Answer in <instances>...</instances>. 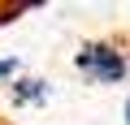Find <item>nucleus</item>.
<instances>
[{
  "label": "nucleus",
  "instance_id": "obj_2",
  "mask_svg": "<svg viewBox=\"0 0 130 125\" xmlns=\"http://www.w3.org/2000/svg\"><path fill=\"white\" fill-rule=\"evenodd\" d=\"M48 95V82H39V78H22V82H13V104H39Z\"/></svg>",
  "mask_w": 130,
  "mask_h": 125
},
{
  "label": "nucleus",
  "instance_id": "obj_3",
  "mask_svg": "<svg viewBox=\"0 0 130 125\" xmlns=\"http://www.w3.org/2000/svg\"><path fill=\"white\" fill-rule=\"evenodd\" d=\"M13 73H18V60H13V56H5V60H0V82L13 78Z\"/></svg>",
  "mask_w": 130,
  "mask_h": 125
},
{
  "label": "nucleus",
  "instance_id": "obj_1",
  "mask_svg": "<svg viewBox=\"0 0 130 125\" xmlns=\"http://www.w3.org/2000/svg\"><path fill=\"white\" fill-rule=\"evenodd\" d=\"M74 65L83 73H91L95 82H121L126 78V56L113 47V43H83Z\"/></svg>",
  "mask_w": 130,
  "mask_h": 125
},
{
  "label": "nucleus",
  "instance_id": "obj_4",
  "mask_svg": "<svg viewBox=\"0 0 130 125\" xmlns=\"http://www.w3.org/2000/svg\"><path fill=\"white\" fill-rule=\"evenodd\" d=\"M126 125H130V104H126Z\"/></svg>",
  "mask_w": 130,
  "mask_h": 125
}]
</instances>
